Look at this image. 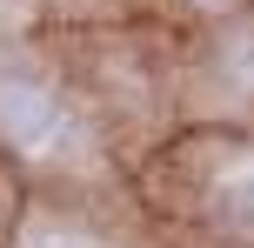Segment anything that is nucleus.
<instances>
[{
    "instance_id": "f257e3e1",
    "label": "nucleus",
    "mask_w": 254,
    "mask_h": 248,
    "mask_svg": "<svg viewBox=\"0 0 254 248\" xmlns=\"http://www.w3.org/2000/svg\"><path fill=\"white\" fill-rule=\"evenodd\" d=\"M0 134H7L20 155H54V148L67 141V114H61V101H54L47 87L7 81V87H0Z\"/></svg>"
},
{
    "instance_id": "20e7f679",
    "label": "nucleus",
    "mask_w": 254,
    "mask_h": 248,
    "mask_svg": "<svg viewBox=\"0 0 254 248\" xmlns=\"http://www.w3.org/2000/svg\"><path fill=\"white\" fill-rule=\"evenodd\" d=\"M201 7H234V0H201Z\"/></svg>"
},
{
    "instance_id": "f03ea898",
    "label": "nucleus",
    "mask_w": 254,
    "mask_h": 248,
    "mask_svg": "<svg viewBox=\"0 0 254 248\" xmlns=\"http://www.w3.org/2000/svg\"><path fill=\"white\" fill-rule=\"evenodd\" d=\"M214 215H228V222H254V155L234 161V168L214 181Z\"/></svg>"
},
{
    "instance_id": "7ed1b4c3",
    "label": "nucleus",
    "mask_w": 254,
    "mask_h": 248,
    "mask_svg": "<svg viewBox=\"0 0 254 248\" xmlns=\"http://www.w3.org/2000/svg\"><path fill=\"white\" fill-rule=\"evenodd\" d=\"M34 248H94V242H80V235H40Z\"/></svg>"
}]
</instances>
